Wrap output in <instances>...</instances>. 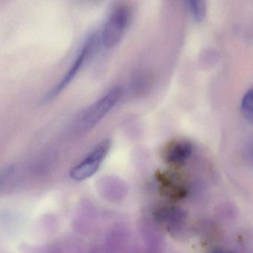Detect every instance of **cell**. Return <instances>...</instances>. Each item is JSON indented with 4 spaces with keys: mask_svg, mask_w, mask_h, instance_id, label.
Here are the masks:
<instances>
[{
    "mask_svg": "<svg viewBox=\"0 0 253 253\" xmlns=\"http://www.w3.org/2000/svg\"><path fill=\"white\" fill-rule=\"evenodd\" d=\"M130 19L131 11L127 7H119L112 12L102 33V42L106 48H114L121 42Z\"/></svg>",
    "mask_w": 253,
    "mask_h": 253,
    "instance_id": "4",
    "label": "cell"
},
{
    "mask_svg": "<svg viewBox=\"0 0 253 253\" xmlns=\"http://www.w3.org/2000/svg\"><path fill=\"white\" fill-rule=\"evenodd\" d=\"M111 146L112 143L109 139L98 143L84 161L72 169L71 177L76 181H83L92 177L107 157Z\"/></svg>",
    "mask_w": 253,
    "mask_h": 253,
    "instance_id": "3",
    "label": "cell"
},
{
    "mask_svg": "<svg viewBox=\"0 0 253 253\" xmlns=\"http://www.w3.org/2000/svg\"><path fill=\"white\" fill-rule=\"evenodd\" d=\"M97 42V37L95 35H91L86 40L67 73L63 77V79L57 84V85L45 95L43 99V103H48L52 101L65 88H67L68 85L75 79L78 72L85 65V62L91 57L94 48H96Z\"/></svg>",
    "mask_w": 253,
    "mask_h": 253,
    "instance_id": "2",
    "label": "cell"
},
{
    "mask_svg": "<svg viewBox=\"0 0 253 253\" xmlns=\"http://www.w3.org/2000/svg\"><path fill=\"white\" fill-rule=\"evenodd\" d=\"M155 217L159 223L165 224L169 229H176L183 224L186 220V214L180 209L165 206L155 210Z\"/></svg>",
    "mask_w": 253,
    "mask_h": 253,
    "instance_id": "7",
    "label": "cell"
},
{
    "mask_svg": "<svg viewBox=\"0 0 253 253\" xmlns=\"http://www.w3.org/2000/svg\"><path fill=\"white\" fill-rule=\"evenodd\" d=\"M192 153V146L186 140H174L164 147L162 157L167 164L180 166L185 164Z\"/></svg>",
    "mask_w": 253,
    "mask_h": 253,
    "instance_id": "6",
    "label": "cell"
},
{
    "mask_svg": "<svg viewBox=\"0 0 253 253\" xmlns=\"http://www.w3.org/2000/svg\"><path fill=\"white\" fill-rule=\"evenodd\" d=\"M152 84V77L149 74H138L134 77L132 82L133 88H135L137 91H143L145 88H148Z\"/></svg>",
    "mask_w": 253,
    "mask_h": 253,
    "instance_id": "10",
    "label": "cell"
},
{
    "mask_svg": "<svg viewBox=\"0 0 253 253\" xmlns=\"http://www.w3.org/2000/svg\"><path fill=\"white\" fill-rule=\"evenodd\" d=\"M161 192L169 199L181 200L186 196L188 188L184 180L172 173L159 172L156 176Z\"/></svg>",
    "mask_w": 253,
    "mask_h": 253,
    "instance_id": "5",
    "label": "cell"
},
{
    "mask_svg": "<svg viewBox=\"0 0 253 253\" xmlns=\"http://www.w3.org/2000/svg\"><path fill=\"white\" fill-rule=\"evenodd\" d=\"M192 17L197 23H201L205 17L206 7L204 0H184Z\"/></svg>",
    "mask_w": 253,
    "mask_h": 253,
    "instance_id": "8",
    "label": "cell"
},
{
    "mask_svg": "<svg viewBox=\"0 0 253 253\" xmlns=\"http://www.w3.org/2000/svg\"><path fill=\"white\" fill-rule=\"evenodd\" d=\"M253 91L250 89L243 97L241 103V112L247 122L253 123Z\"/></svg>",
    "mask_w": 253,
    "mask_h": 253,
    "instance_id": "9",
    "label": "cell"
},
{
    "mask_svg": "<svg viewBox=\"0 0 253 253\" xmlns=\"http://www.w3.org/2000/svg\"><path fill=\"white\" fill-rule=\"evenodd\" d=\"M121 97V88H112L101 98L83 111L75 122L77 132L85 134L94 128L118 104Z\"/></svg>",
    "mask_w": 253,
    "mask_h": 253,
    "instance_id": "1",
    "label": "cell"
}]
</instances>
